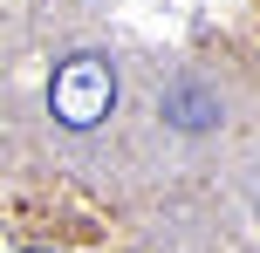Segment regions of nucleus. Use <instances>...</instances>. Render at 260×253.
<instances>
[{"mask_svg": "<svg viewBox=\"0 0 260 253\" xmlns=\"http://www.w3.org/2000/svg\"><path fill=\"white\" fill-rule=\"evenodd\" d=\"M48 110L69 123V130H96V123L117 110V76H110V62L69 55V62L55 68V82H48Z\"/></svg>", "mask_w": 260, "mask_h": 253, "instance_id": "obj_1", "label": "nucleus"}, {"mask_svg": "<svg viewBox=\"0 0 260 253\" xmlns=\"http://www.w3.org/2000/svg\"><path fill=\"white\" fill-rule=\"evenodd\" d=\"M165 117H171V130H212L219 123V96L199 89V82H178L165 96Z\"/></svg>", "mask_w": 260, "mask_h": 253, "instance_id": "obj_2", "label": "nucleus"}]
</instances>
